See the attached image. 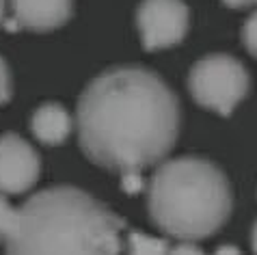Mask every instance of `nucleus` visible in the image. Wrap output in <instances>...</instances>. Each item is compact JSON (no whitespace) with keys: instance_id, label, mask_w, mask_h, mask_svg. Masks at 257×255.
Instances as JSON below:
<instances>
[{"instance_id":"obj_1","label":"nucleus","mask_w":257,"mask_h":255,"mask_svg":"<svg viewBox=\"0 0 257 255\" xmlns=\"http://www.w3.org/2000/svg\"><path fill=\"white\" fill-rule=\"evenodd\" d=\"M180 102L152 69L112 67L78 100V141L84 156L104 169L141 171L173 150L180 134Z\"/></svg>"},{"instance_id":"obj_2","label":"nucleus","mask_w":257,"mask_h":255,"mask_svg":"<svg viewBox=\"0 0 257 255\" xmlns=\"http://www.w3.org/2000/svg\"><path fill=\"white\" fill-rule=\"evenodd\" d=\"M125 221L74 186H52L18 210L7 255H119Z\"/></svg>"},{"instance_id":"obj_3","label":"nucleus","mask_w":257,"mask_h":255,"mask_svg":"<svg viewBox=\"0 0 257 255\" xmlns=\"http://www.w3.org/2000/svg\"><path fill=\"white\" fill-rule=\"evenodd\" d=\"M233 197L229 180L210 160L184 156L156 169L147 186L152 221L173 238L201 240L229 218Z\"/></svg>"},{"instance_id":"obj_4","label":"nucleus","mask_w":257,"mask_h":255,"mask_svg":"<svg viewBox=\"0 0 257 255\" xmlns=\"http://www.w3.org/2000/svg\"><path fill=\"white\" fill-rule=\"evenodd\" d=\"M188 89L197 104L227 117L248 93V74L233 56L210 54L192 65Z\"/></svg>"},{"instance_id":"obj_5","label":"nucleus","mask_w":257,"mask_h":255,"mask_svg":"<svg viewBox=\"0 0 257 255\" xmlns=\"http://www.w3.org/2000/svg\"><path fill=\"white\" fill-rule=\"evenodd\" d=\"M188 18L182 0H143L137 11L143 48L156 52L180 44L188 31Z\"/></svg>"},{"instance_id":"obj_6","label":"nucleus","mask_w":257,"mask_h":255,"mask_svg":"<svg viewBox=\"0 0 257 255\" xmlns=\"http://www.w3.org/2000/svg\"><path fill=\"white\" fill-rule=\"evenodd\" d=\"M39 178V156L18 134L0 137V193L20 195Z\"/></svg>"},{"instance_id":"obj_7","label":"nucleus","mask_w":257,"mask_h":255,"mask_svg":"<svg viewBox=\"0 0 257 255\" xmlns=\"http://www.w3.org/2000/svg\"><path fill=\"white\" fill-rule=\"evenodd\" d=\"M74 11V0H11V28L54 31L67 22Z\"/></svg>"},{"instance_id":"obj_8","label":"nucleus","mask_w":257,"mask_h":255,"mask_svg":"<svg viewBox=\"0 0 257 255\" xmlns=\"http://www.w3.org/2000/svg\"><path fill=\"white\" fill-rule=\"evenodd\" d=\"M31 130L44 145H61L71 132V117L61 104L46 102L35 110Z\"/></svg>"},{"instance_id":"obj_9","label":"nucleus","mask_w":257,"mask_h":255,"mask_svg":"<svg viewBox=\"0 0 257 255\" xmlns=\"http://www.w3.org/2000/svg\"><path fill=\"white\" fill-rule=\"evenodd\" d=\"M130 255H169V242L162 238H152L141 231H130L127 236Z\"/></svg>"},{"instance_id":"obj_10","label":"nucleus","mask_w":257,"mask_h":255,"mask_svg":"<svg viewBox=\"0 0 257 255\" xmlns=\"http://www.w3.org/2000/svg\"><path fill=\"white\" fill-rule=\"evenodd\" d=\"M18 227V210L0 193V240H7Z\"/></svg>"},{"instance_id":"obj_11","label":"nucleus","mask_w":257,"mask_h":255,"mask_svg":"<svg viewBox=\"0 0 257 255\" xmlns=\"http://www.w3.org/2000/svg\"><path fill=\"white\" fill-rule=\"evenodd\" d=\"M242 41H244L246 50L257 56V11L242 26Z\"/></svg>"},{"instance_id":"obj_12","label":"nucleus","mask_w":257,"mask_h":255,"mask_svg":"<svg viewBox=\"0 0 257 255\" xmlns=\"http://www.w3.org/2000/svg\"><path fill=\"white\" fill-rule=\"evenodd\" d=\"M121 186H123L125 193L137 195L145 188V180H143L141 171H123L121 173Z\"/></svg>"},{"instance_id":"obj_13","label":"nucleus","mask_w":257,"mask_h":255,"mask_svg":"<svg viewBox=\"0 0 257 255\" xmlns=\"http://www.w3.org/2000/svg\"><path fill=\"white\" fill-rule=\"evenodd\" d=\"M9 97H11V74L5 59L0 56V104L9 102Z\"/></svg>"},{"instance_id":"obj_14","label":"nucleus","mask_w":257,"mask_h":255,"mask_svg":"<svg viewBox=\"0 0 257 255\" xmlns=\"http://www.w3.org/2000/svg\"><path fill=\"white\" fill-rule=\"evenodd\" d=\"M169 255H205V253L192 242H180L177 246H169Z\"/></svg>"},{"instance_id":"obj_15","label":"nucleus","mask_w":257,"mask_h":255,"mask_svg":"<svg viewBox=\"0 0 257 255\" xmlns=\"http://www.w3.org/2000/svg\"><path fill=\"white\" fill-rule=\"evenodd\" d=\"M227 7L231 9H242V7H251V5H257V0H223Z\"/></svg>"},{"instance_id":"obj_16","label":"nucleus","mask_w":257,"mask_h":255,"mask_svg":"<svg viewBox=\"0 0 257 255\" xmlns=\"http://www.w3.org/2000/svg\"><path fill=\"white\" fill-rule=\"evenodd\" d=\"M214 255H242V253H240V249H235L233 244H223V246H218Z\"/></svg>"},{"instance_id":"obj_17","label":"nucleus","mask_w":257,"mask_h":255,"mask_svg":"<svg viewBox=\"0 0 257 255\" xmlns=\"http://www.w3.org/2000/svg\"><path fill=\"white\" fill-rule=\"evenodd\" d=\"M5 11H7V0H0V26L5 22Z\"/></svg>"},{"instance_id":"obj_18","label":"nucleus","mask_w":257,"mask_h":255,"mask_svg":"<svg viewBox=\"0 0 257 255\" xmlns=\"http://www.w3.org/2000/svg\"><path fill=\"white\" fill-rule=\"evenodd\" d=\"M251 242H253V251L257 253V223L253 225V233H251Z\"/></svg>"}]
</instances>
